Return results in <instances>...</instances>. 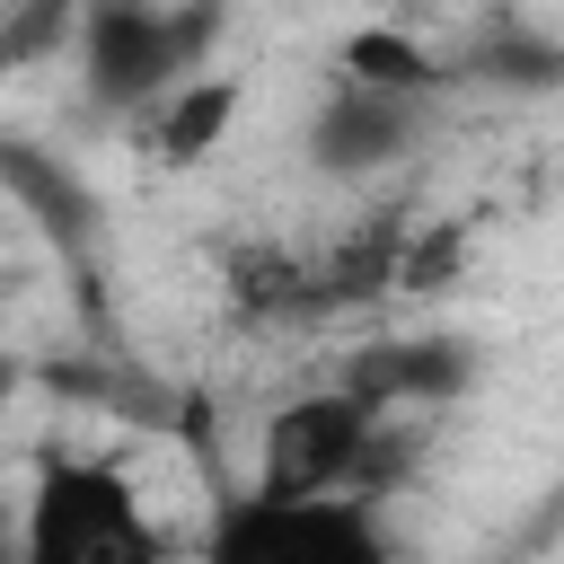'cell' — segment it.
Wrapping results in <instances>:
<instances>
[{
	"label": "cell",
	"mask_w": 564,
	"mask_h": 564,
	"mask_svg": "<svg viewBox=\"0 0 564 564\" xmlns=\"http://www.w3.org/2000/svg\"><path fill=\"white\" fill-rule=\"evenodd\" d=\"M18 564H167V529L115 458L53 449L18 494Z\"/></svg>",
	"instance_id": "6da1fadb"
},
{
	"label": "cell",
	"mask_w": 564,
	"mask_h": 564,
	"mask_svg": "<svg viewBox=\"0 0 564 564\" xmlns=\"http://www.w3.org/2000/svg\"><path fill=\"white\" fill-rule=\"evenodd\" d=\"M379 405L352 397L344 379L335 388H300L264 414L256 432V494H282V502H308V494H370L379 476Z\"/></svg>",
	"instance_id": "277c9868"
},
{
	"label": "cell",
	"mask_w": 564,
	"mask_h": 564,
	"mask_svg": "<svg viewBox=\"0 0 564 564\" xmlns=\"http://www.w3.org/2000/svg\"><path fill=\"white\" fill-rule=\"evenodd\" d=\"M9 397H18V352H0V414H9Z\"/></svg>",
	"instance_id": "8fae6325"
},
{
	"label": "cell",
	"mask_w": 564,
	"mask_h": 564,
	"mask_svg": "<svg viewBox=\"0 0 564 564\" xmlns=\"http://www.w3.org/2000/svg\"><path fill=\"white\" fill-rule=\"evenodd\" d=\"M423 132H432V97H423V88H379V79L335 70V79L317 88L300 141H308V167H317V176L370 185V176L405 167V159L423 150Z\"/></svg>",
	"instance_id": "5b68a950"
},
{
	"label": "cell",
	"mask_w": 564,
	"mask_h": 564,
	"mask_svg": "<svg viewBox=\"0 0 564 564\" xmlns=\"http://www.w3.org/2000/svg\"><path fill=\"white\" fill-rule=\"evenodd\" d=\"M0 564H18V511L0 502Z\"/></svg>",
	"instance_id": "30bf717a"
},
{
	"label": "cell",
	"mask_w": 564,
	"mask_h": 564,
	"mask_svg": "<svg viewBox=\"0 0 564 564\" xmlns=\"http://www.w3.org/2000/svg\"><path fill=\"white\" fill-rule=\"evenodd\" d=\"M467 79H502V88H564V44L529 18H494L467 53H458Z\"/></svg>",
	"instance_id": "ba28073f"
},
{
	"label": "cell",
	"mask_w": 564,
	"mask_h": 564,
	"mask_svg": "<svg viewBox=\"0 0 564 564\" xmlns=\"http://www.w3.org/2000/svg\"><path fill=\"white\" fill-rule=\"evenodd\" d=\"M335 70H352V79H379V88H423V97L449 79V70H441L423 44H405V35H388V26H361V35L344 44V62H335Z\"/></svg>",
	"instance_id": "9c48e42d"
},
{
	"label": "cell",
	"mask_w": 564,
	"mask_h": 564,
	"mask_svg": "<svg viewBox=\"0 0 564 564\" xmlns=\"http://www.w3.org/2000/svg\"><path fill=\"white\" fill-rule=\"evenodd\" d=\"M238 106H247V79H238V70H203V79H185L176 97H159L141 123H150V150H159L167 167H194V159H212V150L229 141Z\"/></svg>",
	"instance_id": "52a82bcc"
},
{
	"label": "cell",
	"mask_w": 564,
	"mask_h": 564,
	"mask_svg": "<svg viewBox=\"0 0 564 564\" xmlns=\"http://www.w3.org/2000/svg\"><path fill=\"white\" fill-rule=\"evenodd\" d=\"M220 35V0H88L79 9V97L97 115H150L185 79H203V53Z\"/></svg>",
	"instance_id": "7a4b0ae2"
},
{
	"label": "cell",
	"mask_w": 564,
	"mask_h": 564,
	"mask_svg": "<svg viewBox=\"0 0 564 564\" xmlns=\"http://www.w3.org/2000/svg\"><path fill=\"white\" fill-rule=\"evenodd\" d=\"M203 564H397L388 520L370 511V494H220L212 529H203Z\"/></svg>",
	"instance_id": "3957f363"
},
{
	"label": "cell",
	"mask_w": 564,
	"mask_h": 564,
	"mask_svg": "<svg viewBox=\"0 0 564 564\" xmlns=\"http://www.w3.org/2000/svg\"><path fill=\"white\" fill-rule=\"evenodd\" d=\"M476 379V352L458 344V335H423V344H379L344 388L352 397H370L379 414L388 405H432V397H458Z\"/></svg>",
	"instance_id": "8992f818"
}]
</instances>
